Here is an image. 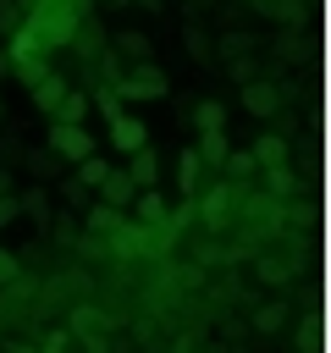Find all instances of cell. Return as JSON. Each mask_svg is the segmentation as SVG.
<instances>
[{
  "instance_id": "cell-9",
  "label": "cell",
  "mask_w": 331,
  "mask_h": 353,
  "mask_svg": "<svg viewBox=\"0 0 331 353\" xmlns=\"http://www.w3.org/2000/svg\"><path fill=\"white\" fill-rule=\"evenodd\" d=\"M121 221H127V215H121V210H110V204H88V215H83L88 237H110V232H116Z\"/></svg>"
},
{
  "instance_id": "cell-14",
  "label": "cell",
  "mask_w": 331,
  "mask_h": 353,
  "mask_svg": "<svg viewBox=\"0 0 331 353\" xmlns=\"http://www.w3.org/2000/svg\"><path fill=\"white\" fill-rule=\"evenodd\" d=\"M177 188H182V199H199V154L193 149H182V160H177Z\"/></svg>"
},
{
  "instance_id": "cell-23",
  "label": "cell",
  "mask_w": 331,
  "mask_h": 353,
  "mask_svg": "<svg viewBox=\"0 0 331 353\" xmlns=\"http://www.w3.org/2000/svg\"><path fill=\"white\" fill-rule=\"evenodd\" d=\"M221 171H226V176H243V182H248V176H254V154H248V149H232Z\"/></svg>"
},
{
  "instance_id": "cell-30",
  "label": "cell",
  "mask_w": 331,
  "mask_h": 353,
  "mask_svg": "<svg viewBox=\"0 0 331 353\" xmlns=\"http://www.w3.org/2000/svg\"><path fill=\"white\" fill-rule=\"evenodd\" d=\"M226 72H232V77H237V83H254V55H243V61H232V66H226Z\"/></svg>"
},
{
  "instance_id": "cell-28",
  "label": "cell",
  "mask_w": 331,
  "mask_h": 353,
  "mask_svg": "<svg viewBox=\"0 0 331 353\" xmlns=\"http://www.w3.org/2000/svg\"><path fill=\"white\" fill-rule=\"evenodd\" d=\"M17 28H22V6L6 0V6H0V33H17Z\"/></svg>"
},
{
  "instance_id": "cell-3",
  "label": "cell",
  "mask_w": 331,
  "mask_h": 353,
  "mask_svg": "<svg viewBox=\"0 0 331 353\" xmlns=\"http://www.w3.org/2000/svg\"><path fill=\"white\" fill-rule=\"evenodd\" d=\"M110 143H116L121 154H138V149H149V127H143L138 116H116V121H110Z\"/></svg>"
},
{
  "instance_id": "cell-37",
  "label": "cell",
  "mask_w": 331,
  "mask_h": 353,
  "mask_svg": "<svg viewBox=\"0 0 331 353\" xmlns=\"http://www.w3.org/2000/svg\"><path fill=\"white\" fill-rule=\"evenodd\" d=\"M204 6H210V0H188V11H204Z\"/></svg>"
},
{
  "instance_id": "cell-10",
  "label": "cell",
  "mask_w": 331,
  "mask_h": 353,
  "mask_svg": "<svg viewBox=\"0 0 331 353\" xmlns=\"http://www.w3.org/2000/svg\"><path fill=\"white\" fill-rule=\"evenodd\" d=\"M61 99H66V77H61V72H50V77H44V83L33 88V105L55 116V105H61Z\"/></svg>"
},
{
  "instance_id": "cell-19",
  "label": "cell",
  "mask_w": 331,
  "mask_h": 353,
  "mask_svg": "<svg viewBox=\"0 0 331 353\" xmlns=\"http://www.w3.org/2000/svg\"><path fill=\"white\" fill-rule=\"evenodd\" d=\"M83 116H88V99H83V94H72V88H66V99H61V105H55V121H66V127H83Z\"/></svg>"
},
{
  "instance_id": "cell-31",
  "label": "cell",
  "mask_w": 331,
  "mask_h": 353,
  "mask_svg": "<svg viewBox=\"0 0 331 353\" xmlns=\"http://www.w3.org/2000/svg\"><path fill=\"white\" fill-rule=\"evenodd\" d=\"M28 165H33V171H39V176H50V171H55V154H50V149H44V154H33V160H28Z\"/></svg>"
},
{
  "instance_id": "cell-11",
  "label": "cell",
  "mask_w": 331,
  "mask_h": 353,
  "mask_svg": "<svg viewBox=\"0 0 331 353\" xmlns=\"http://www.w3.org/2000/svg\"><path fill=\"white\" fill-rule=\"evenodd\" d=\"M127 176H132V188H154V182H160L154 149H138V154H132V165H127Z\"/></svg>"
},
{
  "instance_id": "cell-12",
  "label": "cell",
  "mask_w": 331,
  "mask_h": 353,
  "mask_svg": "<svg viewBox=\"0 0 331 353\" xmlns=\"http://www.w3.org/2000/svg\"><path fill=\"white\" fill-rule=\"evenodd\" d=\"M116 50H121V55H132V61H149V55H154V39H149V33H138V28H127V33H116Z\"/></svg>"
},
{
  "instance_id": "cell-1",
  "label": "cell",
  "mask_w": 331,
  "mask_h": 353,
  "mask_svg": "<svg viewBox=\"0 0 331 353\" xmlns=\"http://www.w3.org/2000/svg\"><path fill=\"white\" fill-rule=\"evenodd\" d=\"M237 199H243V188H237V182H215V188L193 204V210H199V221H204V232H226V226H232V204H237Z\"/></svg>"
},
{
  "instance_id": "cell-27",
  "label": "cell",
  "mask_w": 331,
  "mask_h": 353,
  "mask_svg": "<svg viewBox=\"0 0 331 353\" xmlns=\"http://www.w3.org/2000/svg\"><path fill=\"white\" fill-rule=\"evenodd\" d=\"M94 105H99V116H105V121H116V116H121V99H116L110 88H99V94H94Z\"/></svg>"
},
{
  "instance_id": "cell-26",
  "label": "cell",
  "mask_w": 331,
  "mask_h": 353,
  "mask_svg": "<svg viewBox=\"0 0 331 353\" xmlns=\"http://www.w3.org/2000/svg\"><path fill=\"white\" fill-rule=\"evenodd\" d=\"M17 276H22V259H17L11 248H0V287H11Z\"/></svg>"
},
{
  "instance_id": "cell-21",
  "label": "cell",
  "mask_w": 331,
  "mask_h": 353,
  "mask_svg": "<svg viewBox=\"0 0 331 353\" xmlns=\"http://www.w3.org/2000/svg\"><path fill=\"white\" fill-rule=\"evenodd\" d=\"M287 320H292V309H287V303H265V309L254 314V325H259V331H281Z\"/></svg>"
},
{
  "instance_id": "cell-35",
  "label": "cell",
  "mask_w": 331,
  "mask_h": 353,
  "mask_svg": "<svg viewBox=\"0 0 331 353\" xmlns=\"http://www.w3.org/2000/svg\"><path fill=\"white\" fill-rule=\"evenodd\" d=\"M132 6H143V11H160V6H166V0H132Z\"/></svg>"
},
{
  "instance_id": "cell-38",
  "label": "cell",
  "mask_w": 331,
  "mask_h": 353,
  "mask_svg": "<svg viewBox=\"0 0 331 353\" xmlns=\"http://www.w3.org/2000/svg\"><path fill=\"white\" fill-rule=\"evenodd\" d=\"M270 6H276V0H254V11H270Z\"/></svg>"
},
{
  "instance_id": "cell-5",
  "label": "cell",
  "mask_w": 331,
  "mask_h": 353,
  "mask_svg": "<svg viewBox=\"0 0 331 353\" xmlns=\"http://www.w3.org/2000/svg\"><path fill=\"white\" fill-rule=\"evenodd\" d=\"M248 154H254V165H265V171H270V165H287V160H292V138H281V132H265V138H259Z\"/></svg>"
},
{
  "instance_id": "cell-39",
  "label": "cell",
  "mask_w": 331,
  "mask_h": 353,
  "mask_svg": "<svg viewBox=\"0 0 331 353\" xmlns=\"http://www.w3.org/2000/svg\"><path fill=\"white\" fill-rule=\"evenodd\" d=\"M0 116H6V105H0Z\"/></svg>"
},
{
  "instance_id": "cell-16",
  "label": "cell",
  "mask_w": 331,
  "mask_h": 353,
  "mask_svg": "<svg viewBox=\"0 0 331 353\" xmlns=\"http://www.w3.org/2000/svg\"><path fill=\"white\" fill-rule=\"evenodd\" d=\"M132 77L143 83V94H149V99H166V94H171L166 72H160V66H149V61H138V72H132Z\"/></svg>"
},
{
  "instance_id": "cell-17",
  "label": "cell",
  "mask_w": 331,
  "mask_h": 353,
  "mask_svg": "<svg viewBox=\"0 0 331 353\" xmlns=\"http://www.w3.org/2000/svg\"><path fill=\"white\" fill-rule=\"evenodd\" d=\"M105 171H110V160H105V154H88V160H77V176H72V182H83V188L94 193V188L105 182Z\"/></svg>"
},
{
  "instance_id": "cell-7",
  "label": "cell",
  "mask_w": 331,
  "mask_h": 353,
  "mask_svg": "<svg viewBox=\"0 0 331 353\" xmlns=\"http://www.w3.org/2000/svg\"><path fill=\"white\" fill-rule=\"evenodd\" d=\"M276 105H281V99H276V88H270V83H259V77H254V83H243V110H248V116H270Z\"/></svg>"
},
{
  "instance_id": "cell-22",
  "label": "cell",
  "mask_w": 331,
  "mask_h": 353,
  "mask_svg": "<svg viewBox=\"0 0 331 353\" xmlns=\"http://www.w3.org/2000/svg\"><path fill=\"white\" fill-rule=\"evenodd\" d=\"M248 50H254V39H248V33H226V39H221V55H226V66H232V61H243Z\"/></svg>"
},
{
  "instance_id": "cell-8",
  "label": "cell",
  "mask_w": 331,
  "mask_h": 353,
  "mask_svg": "<svg viewBox=\"0 0 331 353\" xmlns=\"http://www.w3.org/2000/svg\"><path fill=\"white\" fill-rule=\"evenodd\" d=\"M193 154H199V165H215V171H221L226 154H232V143H226V132H199V149H193Z\"/></svg>"
},
{
  "instance_id": "cell-33",
  "label": "cell",
  "mask_w": 331,
  "mask_h": 353,
  "mask_svg": "<svg viewBox=\"0 0 331 353\" xmlns=\"http://www.w3.org/2000/svg\"><path fill=\"white\" fill-rule=\"evenodd\" d=\"M6 353H39V347H28V342H6Z\"/></svg>"
},
{
  "instance_id": "cell-13",
  "label": "cell",
  "mask_w": 331,
  "mask_h": 353,
  "mask_svg": "<svg viewBox=\"0 0 331 353\" xmlns=\"http://www.w3.org/2000/svg\"><path fill=\"white\" fill-rule=\"evenodd\" d=\"M193 127H199V132H226V110H221L215 99H199V105H193Z\"/></svg>"
},
{
  "instance_id": "cell-4",
  "label": "cell",
  "mask_w": 331,
  "mask_h": 353,
  "mask_svg": "<svg viewBox=\"0 0 331 353\" xmlns=\"http://www.w3.org/2000/svg\"><path fill=\"white\" fill-rule=\"evenodd\" d=\"M94 193H99V204H110V210H127L138 188H132V176H127V171H116V165H110V171H105V182H99Z\"/></svg>"
},
{
  "instance_id": "cell-34",
  "label": "cell",
  "mask_w": 331,
  "mask_h": 353,
  "mask_svg": "<svg viewBox=\"0 0 331 353\" xmlns=\"http://www.w3.org/2000/svg\"><path fill=\"white\" fill-rule=\"evenodd\" d=\"M0 193H11V171L6 165H0Z\"/></svg>"
},
{
  "instance_id": "cell-40",
  "label": "cell",
  "mask_w": 331,
  "mask_h": 353,
  "mask_svg": "<svg viewBox=\"0 0 331 353\" xmlns=\"http://www.w3.org/2000/svg\"><path fill=\"white\" fill-rule=\"evenodd\" d=\"M0 6H6V0H0Z\"/></svg>"
},
{
  "instance_id": "cell-25",
  "label": "cell",
  "mask_w": 331,
  "mask_h": 353,
  "mask_svg": "<svg viewBox=\"0 0 331 353\" xmlns=\"http://www.w3.org/2000/svg\"><path fill=\"white\" fill-rule=\"evenodd\" d=\"M61 199H66V210H88V188H83V182H72V176L61 182Z\"/></svg>"
},
{
  "instance_id": "cell-15",
  "label": "cell",
  "mask_w": 331,
  "mask_h": 353,
  "mask_svg": "<svg viewBox=\"0 0 331 353\" xmlns=\"http://www.w3.org/2000/svg\"><path fill=\"white\" fill-rule=\"evenodd\" d=\"M11 72L22 77V88H39V83L50 77V61H44V55H28V61H11Z\"/></svg>"
},
{
  "instance_id": "cell-18",
  "label": "cell",
  "mask_w": 331,
  "mask_h": 353,
  "mask_svg": "<svg viewBox=\"0 0 331 353\" xmlns=\"http://www.w3.org/2000/svg\"><path fill=\"white\" fill-rule=\"evenodd\" d=\"M182 50H188L193 61H210V33H204L199 22H182Z\"/></svg>"
},
{
  "instance_id": "cell-20",
  "label": "cell",
  "mask_w": 331,
  "mask_h": 353,
  "mask_svg": "<svg viewBox=\"0 0 331 353\" xmlns=\"http://www.w3.org/2000/svg\"><path fill=\"white\" fill-rule=\"evenodd\" d=\"M17 215H33V221L44 226V221H50V204H44V193H39V188H28V193L17 199Z\"/></svg>"
},
{
  "instance_id": "cell-6",
  "label": "cell",
  "mask_w": 331,
  "mask_h": 353,
  "mask_svg": "<svg viewBox=\"0 0 331 353\" xmlns=\"http://www.w3.org/2000/svg\"><path fill=\"white\" fill-rule=\"evenodd\" d=\"M132 215H138L143 226H160V221H166L171 210H166V199H160V188H138V193H132Z\"/></svg>"
},
{
  "instance_id": "cell-29",
  "label": "cell",
  "mask_w": 331,
  "mask_h": 353,
  "mask_svg": "<svg viewBox=\"0 0 331 353\" xmlns=\"http://www.w3.org/2000/svg\"><path fill=\"white\" fill-rule=\"evenodd\" d=\"M66 347H72V336H66V325H55V331L44 336V347H39V353H66Z\"/></svg>"
},
{
  "instance_id": "cell-36",
  "label": "cell",
  "mask_w": 331,
  "mask_h": 353,
  "mask_svg": "<svg viewBox=\"0 0 331 353\" xmlns=\"http://www.w3.org/2000/svg\"><path fill=\"white\" fill-rule=\"evenodd\" d=\"M6 72H11V61H6V50H0V77H6Z\"/></svg>"
},
{
  "instance_id": "cell-2",
  "label": "cell",
  "mask_w": 331,
  "mask_h": 353,
  "mask_svg": "<svg viewBox=\"0 0 331 353\" xmlns=\"http://www.w3.org/2000/svg\"><path fill=\"white\" fill-rule=\"evenodd\" d=\"M50 154L55 160H88L94 154V138H88V127H66V121H50Z\"/></svg>"
},
{
  "instance_id": "cell-24",
  "label": "cell",
  "mask_w": 331,
  "mask_h": 353,
  "mask_svg": "<svg viewBox=\"0 0 331 353\" xmlns=\"http://www.w3.org/2000/svg\"><path fill=\"white\" fill-rule=\"evenodd\" d=\"M259 281L281 287V281H292V265H287V259H259Z\"/></svg>"
},
{
  "instance_id": "cell-32",
  "label": "cell",
  "mask_w": 331,
  "mask_h": 353,
  "mask_svg": "<svg viewBox=\"0 0 331 353\" xmlns=\"http://www.w3.org/2000/svg\"><path fill=\"white\" fill-rule=\"evenodd\" d=\"M11 221H17V199H11V193H0V226H11Z\"/></svg>"
}]
</instances>
